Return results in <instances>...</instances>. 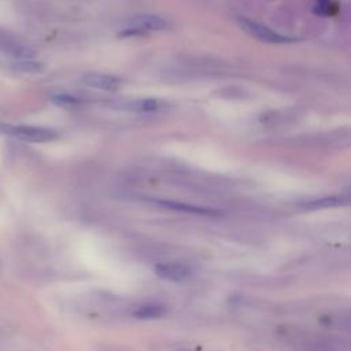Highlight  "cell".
Returning <instances> with one entry per match:
<instances>
[{
	"label": "cell",
	"instance_id": "obj_1",
	"mask_svg": "<svg viewBox=\"0 0 351 351\" xmlns=\"http://www.w3.org/2000/svg\"><path fill=\"white\" fill-rule=\"evenodd\" d=\"M293 206L302 211H317V210H326V208L348 207L351 206V192L344 191V192L311 196V197H306L295 202Z\"/></svg>",
	"mask_w": 351,
	"mask_h": 351
},
{
	"label": "cell",
	"instance_id": "obj_2",
	"mask_svg": "<svg viewBox=\"0 0 351 351\" xmlns=\"http://www.w3.org/2000/svg\"><path fill=\"white\" fill-rule=\"evenodd\" d=\"M0 134H8L15 138L30 143H48L58 137V133L49 128L11 123H0Z\"/></svg>",
	"mask_w": 351,
	"mask_h": 351
},
{
	"label": "cell",
	"instance_id": "obj_3",
	"mask_svg": "<svg viewBox=\"0 0 351 351\" xmlns=\"http://www.w3.org/2000/svg\"><path fill=\"white\" fill-rule=\"evenodd\" d=\"M169 27V22L159 15L154 14H140L133 15L125 23L121 36H141L149 32L165 30Z\"/></svg>",
	"mask_w": 351,
	"mask_h": 351
},
{
	"label": "cell",
	"instance_id": "obj_4",
	"mask_svg": "<svg viewBox=\"0 0 351 351\" xmlns=\"http://www.w3.org/2000/svg\"><path fill=\"white\" fill-rule=\"evenodd\" d=\"M237 23L240 25V27L251 37L262 41V43H267V44H289L293 43L295 38L284 36L276 30H273L271 27L252 21L250 18L245 16H237Z\"/></svg>",
	"mask_w": 351,
	"mask_h": 351
},
{
	"label": "cell",
	"instance_id": "obj_5",
	"mask_svg": "<svg viewBox=\"0 0 351 351\" xmlns=\"http://www.w3.org/2000/svg\"><path fill=\"white\" fill-rule=\"evenodd\" d=\"M155 274L165 281L181 282L192 274V270H191L189 265H186L184 262L174 261V262L158 263L155 266Z\"/></svg>",
	"mask_w": 351,
	"mask_h": 351
},
{
	"label": "cell",
	"instance_id": "obj_6",
	"mask_svg": "<svg viewBox=\"0 0 351 351\" xmlns=\"http://www.w3.org/2000/svg\"><path fill=\"white\" fill-rule=\"evenodd\" d=\"M151 203L160 206L167 210L178 211V213H185V214H193V215H206V217H213L221 214V211L211 208V207H204V206H197V204H191L185 202H177V200H165V199H149Z\"/></svg>",
	"mask_w": 351,
	"mask_h": 351
},
{
	"label": "cell",
	"instance_id": "obj_7",
	"mask_svg": "<svg viewBox=\"0 0 351 351\" xmlns=\"http://www.w3.org/2000/svg\"><path fill=\"white\" fill-rule=\"evenodd\" d=\"M167 103L160 100V99H130L125 101H118L117 107L128 111H134V112H156L167 108Z\"/></svg>",
	"mask_w": 351,
	"mask_h": 351
},
{
	"label": "cell",
	"instance_id": "obj_8",
	"mask_svg": "<svg viewBox=\"0 0 351 351\" xmlns=\"http://www.w3.org/2000/svg\"><path fill=\"white\" fill-rule=\"evenodd\" d=\"M81 80L86 86L100 90H117L122 85V80L119 77L101 73H88L84 74Z\"/></svg>",
	"mask_w": 351,
	"mask_h": 351
},
{
	"label": "cell",
	"instance_id": "obj_9",
	"mask_svg": "<svg viewBox=\"0 0 351 351\" xmlns=\"http://www.w3.org/2000/svg\"><path fill=\"white\" fill-rule=\"evenodd\" d=\"M166 313H167L166 306L160 303H144V304H140L133 311V317L138 319H155V318L163 317Z\"/></svg>",
	"mask_w": 351,
	"mask_h": 351
},
{
	"label": "cell",
	"instance_id": "obj_10",
	"mask_svg": "<svg viewBox=\"0 0 351 351\" xmlns=\"http://www.w3.org/2000/svg\"><path fill=\"white\" fill-rule=\"evenodd\" d=\"M11 70L19 74H40L45 70V64L38 60L33 59H18L14 60L11 64Z\"/></svg>",
	"mask_w": 351,
	"mask_h": 351
},
{
	"label": "cell",
	"instance_id": "obj_11",
	"mask_svg": "<svg viewBox=\"0 0 351 351\" xmlns=\"http://www.w3.org/2000/svg\"><path fill=\"white\" fill-rule=\"evenodd\" d=\"M322 324L332 328H340V329H350L351 330V311H339V313H330L321 318Z\"/></svg>",
	"mask_w": 351,
	"mask_h": 351
},
{
	"label": "cell",
	"instance_id": "obj_12",
	"mask_svg": "<svg viewBox=\"0 0 351 351\" xmlns=\"http://www.w3.org/2000/svg\"><path fill=\"white\" fill-rule=\"evenodd\" d=\"M51 100L56 106H62V107H74L81 103L78 97H75L74 95H69V93H56L51 97Z\"/></svg>",
	"mask_w": 351,
	"mask_h": 351
}]
</instances>
